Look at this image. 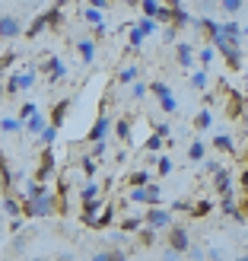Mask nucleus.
Segmentation results:
<instances>
[{
	"instance_id": "nucleus-63",
	"label": "nucleus",
	"mask_w": 248,
	"mask_h": 261,
	"mask_svg": "<svg viewBox=\"0 0 248 261\" xmlns=\"http://www.w3.org/2000/svg\"><path fill=\"white\" fill-rule=\"evenodd\" d=\"M242 35H248V25H245V29H242Z\"/></svg>"
},
{
	"instance_id": "nucleus-39",
	"label": "nucleus",
	"mask_w": 248,
	"mask_h": 261,
	"mask_svg": "<svg viewBox=\"0 0 248 261\" xmlns=\"http://www.w3.org/2000/svg\"><path fill=\"white\" fill-rule=\"evenodd\" d=\"M210 201H198V204H191V217H204V214H210Z\"/></svg>"
},
{
	"instance_id": "nucleus-10",
	"label": "nucleus",
	"mask_w": 248,
	"mask_h": 261,
	"mask_svg": "<svg viewBox=\"0 0 248 261\" xmlns=\"http://www.w3.org/2000/svg\"><path fill=\"white\" fill-rule=\"evenodd\" d=\"M45 124H48V118H45V115L42 112H32L29 115V118H25V134H32V137H38V134H42V130H45Z\"/></svg>"
},
{
	"instance_id": "nucleus-50",
	"label": "nucleus",
	"mask_w": 248,
	"mask_h": 261,
	"mask_svg": "<svg viewBox=\"0 0 248 261\" xmlns=\"http://www.w3.org/2000/svg\"><path fill=\"white\" fill-rule=\"evenodd\" d=\"M13 61H16V55H13V51H7V55H4V58H0V70H7V67H10V64H13Z\"/></svg>"
},
{
	"instance_id": "nucleus-24",
	"label": "nucleus",
	"mask_w": 248,
	"mask_h": 261,
	"mask_svg": "<svg viewBox=\"0 0 248 261\" xmlns=\"http://www.w3.org/2000/svg\"><path fill=\"white\" fill-rule=\"evenodd\" d=\"M38 140H42V147H51V143L58 140V127L48 121V124H45V130H42V134H38Z\"/></svg>"
},
{
	"instance_id": "nucleus-44",
	"label": "nucleus",
	"mask_w": 248,
	"mask_h": 261,
	"mask_svg": "<svg viewBox=\"0 0 248 261\" xmlns=\"http://www.w3.org/2000/svg\"><path fill=\"white\" fill-rule=\"evenodd\" d=\"M194 124H198V127H210V124H213L210 112H207V109H204V112H198V118H194Z\"/></svg>"
},
{
	"instance_id": "nucleus-16",
	"label": "nucleus",
	"mask_w": 248,
	"mask_h": 261,
	"mask_svg": "<svg viewBox=\"0 0 248 261\" xmlns=\"http://www.w3.org/2000/svg\"><path fill=\"white\" fill-rule=\"evenodd\" d=\"M22 127H25V121H22V118H13V115L0 118V130H4V134H19Z\"/></svg>"
},
{
	"instance_id": "nucleus-47",
	"label": "nucleus",
	"mask_w": 248,
	"mask_h": 261,
	"mask_svg": "<svg viewBox=\"0 0 248 261\" xmlns=\"http://www.w3.org/2000/svg\"><path fill=\"white\" fill-rule=\"evenodd\" d=\"M118 80H121V83H134V80H137V67H124Z\"/></svg>"
},
{
	"instance_id": "nucleus-61",
	"label": "nucleus",
	"mask_w": 248,
	"mask_h": 261,
	"mask_svg": "<svg viewBox=\"0 0 248 261\" xmlns=\"http://www.w3.org/2000/svg\"><path fill=\"white\" fill-rule=\"evenodd\" d=\"M64 4H67V0H54V7H64Z\"/></svg>"
},
{
	"instance_id": "nucleus-11",
	"label": "nucleus",
	"mask_w": 248,
	"mask_h": 261,
	"mask_svg": "<svg viewBox=\"0 0 248 261\" xmlns=\"http://www.w3.org/2000/svg\"><path fill=\"white\" fill-rule=\"evenodd\" d=\"M102 211V198H89V201H83V223L86 226H93V220H96V214Z\"/></svg>"
},
{
	"instance_id": "nucleus-62",
	"label": "nucleus",
	"mask_w": 248,
	"mask_h": 261,
	"mask_svg": "<svg viewBox=\"0 0 248 261\" xmlns=\"http://www.w3.org/2000/svg\"><path fill=\"white\" fill-rule=\"evenodd\" d=\"M112 4H130V0H112Z\"/></svg>"
},
{
	"instance_id": "nucleus-29",
	"label": "nucleus",
	"mask_w": 248,
	"mask_h": 261,
	"mask_svg": "<svg viewBox=\"0 0 248 261\" xmlns=\"http://www.w3.org/2000/svg\"><path fill=\"white\" fill-rule=\"evenodd\" d=\"M143 194H147V204H159V185L156 181H150V185H143Z\"/></svg>"
},
{
	"instance_id": "nucleus-45",
	"label": "nucleus",
	"mask_w": 248,
	"mask_h": 261,
	"mask_svg": "<svg viewBox=\"0 0 248 261\" xmlns=\"http://www.w3.org/2000/svg\"><path fill=\"white\" fill-rule=\"evenodd\" d=\"M147 89H150L147 83H137V80H134V86H130V96H134V99H143V96H147Z\"/></svg>"
},
{
	"instance_id": "nucleus-1",
	"label": "nucleus",
	"mask_w": 248,
	"mask_h": 261,
	"mask_svg": "<svg viewBox=\"0 0 248 261\" xmlns=\"http://www.w3.org/2000/svg\"><path fill=\"white\" fill-rule=\"evenodd\" d=\"M58 211H61V201H58V194H51V191H42V194H35V198H22V217H54Z\"/></svg>"
},
{
	"instance_id": "nucleus-57",
	"label": "nucleus",
	"mask_w": 248,
	"mask_h": 261,
	"mask_svg": "<svg viewBox=\"0 0 248 261\" xmlns=\"http://www.w3.org/2000/svg\"><path fill=\"white\" fill-rule=\"evenodd\" d=\"M13 249H16V252L22 255V249H25V239H22V236H16V239H13Z\"/></svg>"
},
{
	"instance_id": "nucleus-58",
	"label": "nucleus",
	"mask_w": 248,
	"mask_h": 261,
	"mask_svg": "<svg viewBox=\"0 0 248 261\" xmlns=\"http://www.w3.org/2000/svg\"><path fill=\"white\" fill-rule=\"evenodd\" d=\"M242 188H245V194H248V166H245V172H242Z\"/></svg>"
},
{
	"instance_id": "nucleus-27",
	"label": "nucleus",
	"mask_w": 248,
	"mask_h": 261,
	"mask_svg": "<svg viewBox=\"0 0 248 261\" xmlns=\"http://www.w3.org/2000/svg\"><path fill=\"white\" fill-rule=\"evenodd\" d=\"M219 35H223V38H242V25L239 22H223Z\"/></svg>"
},
{
	"instance_id": "nucleus-51",
	"label": "nucleus",
	"mask_w": 248,
	"mask_h": 261,
	"mask_svg": "<svg viewBox=\"0 0 248 261\" xmlns=\"http://www.w3.org/2000/svg\"><path fill=\"white\" fill-rule=\"evenodd\" d=\"M89 7H96V10H108L112 7V0H86Z\"/></svg>"
},
{
	"instance_id": "nucleus-38",
	"label": "nucleus",
	"mask_w": 248,
	"mask_h": 261,
	"mask_svg": "<svg viewBox=\"0 0 248 261\" xmlns=\"http://www.w3.org/2000/svg\"><path fill=\"white\" fill-rule=\"evenodd\" d=\"M140 226H143V220H140V217H127L124 223H121L124 232H140Z\"/></svg>"
},
{
	"instance_id": "nucleus-46",
	"label": "nucleus",
	"mask_w": 248,
	"mask_h": 261,
	"mask_svg": "<svg viewBox=\"0 0 248 261\" xmlns=\"http://www.w3.org/2000/svg\"><path fill=\"white\" fill-rule=\"evenodd\" d=\"M143 38L147 35H143L140 29H130V48H143Z\"/></svg>"
},
{
	"instance_id": "nucleus-4",
	"label": "nucleus",
	"mask_w": 248,
	"mask_h": 261,
	"mask_svg": "<svg viewBox=\"0 0 248 261\" xmlns=\"http://www.w3.org/2000/svg\"><path fill=\"white\" fill-rule=\"evenodd\" d=\"M143 223L153 226V229H169V226H172V214L162 211V207H156V204H150V211H147V217H143Z\"/></svg>"
},
{
	"instance_id": "nucleus-40",
	"label": "nucleus",
	"mask_w": 248,
	"mask_h": 261,
	"mask_svg": "<svg viewBox=\"0 0 248 261\" xmlns=\"http://www.w3.org/2000/svg\"><path fill=\"white\" fill-rule=\"evenodd\" d=\"M143 147H147L150 153H156V150H162V137H159V134H156V130H153V134L147 137V143H143Z\"/></svg>"
},
{
	"instance_id": "nucleus-8",
	"label": "nucleus",
	"mask_w": 248,
	"mask_h": 261,
	"mask_svg": "<svg viewBox=\"0 0 248 261\" xmlns=\"http://www.w3.org/2000/svg\"><path fill=\"white\" fill-rule=\"evenodd\" d=\"M45 73H48L51 83H58V80H64V76H67V67H64L61 58H48V61H45Z\"/></svg>"
},
{
	"instance_id": "nucleus-23",
	"label": "nucleus",
	"mask_w": 248,
	"mask_h": 261,
	"mask_svg": "<svg viewBox=\"0 0 248 261\" xmlns=\"http://www.w3.org/2000/svg\"><path fill=\"white\" fill-rule=\"evenodd\" d=\"M242 106H245V99L239 93H229V118H239L242 115Z\"/></svg>"
},
{
	"instance_id": "nucleus-20",
	"label": "nucleus",
	"mask_w": 248,
	"mask_h": 261,
	"mask_svg": "<svg viewBox=\"0 0 248 261\" xmlns=\"http://www.w3.org/2000/svg\"><path fill=\"white\" fill-rule=\"evenodd\" d=\"M204 156H207V143H201V140H194L191 147H188V160H191V163H201Z\"/></svg>"
},
{
	"instance_id": "nucleus-56",
	"label": "nucleus",
	"mask_w": 248,
	"mask_h": 261,
	"mask_svg": "<svg viewBox=\"0 0 248 261\" xmlns=\"http://www.w3.org/2000/svg\"><path fill=\"white\" fill-rule=\"evenodd\" d=\"M153 130H156L159 137H169V124H153Z\"/></svg>"
},
{
	"instance_id": "nucleus-52",
	"label": "nucleus",
	"mask_w": 248,
	"mask_h": 261,
	"mask_svg": "<svg viewBox=\"0 0 248 261\" xmlns=\"http://www.w3.org/2000/svg\"><path fill=\"white\" fill-rule=\"evenodd\" d=\"M175 32H178V25H169V29L162 32V38H166V42H169V45H172V42H175Z\"/></svg>"
},
{
	"instance_id": "nucleus-6",
	"label": "nucleus",
	"mask_w": 248,
	"mask_h": 261,
	"mask_svg": "<svg viewBox=\"0 0 248 261\" xmlns=\"http://www.w3.org/2000/svg\"><path fill=\"white\" fill-rule=\"evenodd\" d=\"M32 83H35V73H13L10 80H7V93H10V96H16L19 89H29Z\"/></svg>"
},
{
	"instance_id": "nucleus-42",
	"label": "nucleus",
	"mask_w": 248,
	"mask_h": 261,
	"mask_svg": "<svg viewBox=\"0 0 248 261\" xmlns=\"http://www.w3.org/2000/svg\"><path fill=\"white\" fill-rule=\"evenodd\" d=\"M115 134H118L121 140H127V137H130V121H127V118H121L118 124H115Z\"/></svg>"
},
{
	"instance_id": "nucleus-55",
	"label": "nucleus",
	"mask_w": 248,
	"mask_h": 261,
	"mask_svg": "<svg viewBox=\"0 0 248 261\" xmlns=\"http://www.w3.org/2000/svg\"><path fill=\"white\" fill-rule=\"evenodd\" d=\"M201 61L210 64V61H213V48H204V51H201Z\"/></svg>"
},
{
	"instance_id": "nucleus-14",
	"label": "nucleus",
	"mask_w": 248,
	"mask_h": 261,
	"mask_svg": "<svg viewBox=\"0 0 248 261\" xmlns=\"http://www.w3.org/2000/svg\"><path fill=\"white\" fill-rule=\"evenodd\" d=\"M194 25H198V29L207 35V38H210V42H213V38L219 35V29H223V25H219L216 19H210V16H204V19H198V22H194Z\"/></svg>"
},
{
	"instance_id": "nucleus-13",
	"label": "nucleus",
	"mask_w": 248,
	"mask_h": 261,
	"mask_svg": "<svg viewBox=\"0 0 248 261\" xmlns=\"http://www.w3.org/2000/svg\"><path fill=\"white\" fill-rule=\"evenodd\" d=\"M67 109H70V99H61L54 109H51V115H48V121L54 124V127H61L64 124V118H67Z\"/></svg>"
},
{
	"instance_id": "nucleus-19",
	"label": "nucleus",
	"mask_w": 248,
	"mask_h": 261,
	"mask_svg": "<svg viewBox=\"0 0 248 261\" xmlns=\"http://www.w3.org/2000/svg\"><path fill=\"white\" fill-rule=\"evenodd\" d=\"M213 150H219V153H232V150H236V143H232L229 134H216V137H213Z\"/></svg>"
},
{
	"instance_id": "nucleus-34",
	"label": "nucleus",
	"mask_w": 248,
	"mask_h": 261,
	"mask_svg": "<svg viewBox=\"0 0 248 261\" xmlns=\"http://www.w3.org/2000/svg\"><path fill=\"white\" fill-rule=\"evenodd\" d=\"M140 242H143V245H147V249H150V245L156 242V229L143 223V226H140Z\"/></svg>"
},
{
	"instance_id": "nucleus-37",
	"label": "nucleus",
	"mask_w": 248,
	"mask_h": 261,
	"mask_svg": "<svg viewBox=\"0 0 248 261\" xmlns=\"http://www.w3.org/2000/svg\"><path fill=\"white\" fill-rule=\"evenodd\" d=\"M137 29H140L143 35H153V32H156V16H143Z\"/></svg>"
},
{
	"instance_id": "nucleus-36",
	"label": "nucleus",
	"mask_w": 248,
	"mask_h": 261,
	"mask_svg": "<svg viewBox=\"0 0 248 261\" xmlns=\"http://www.w3.org/2000/svg\"><path fill=\"white\" fill-rule=\"evenodd\" d=\"M153 181V172H147V169H140V172L130 175V185H150Z\"/></svg>"
},
{
	"instance_id": "nucleus-35",
	"label": "nucleus",
	"mask_w": 248,
	"mask_h": 261,
	"mask_svg": "<svg viewBox=\"0 0 248 261\" xmlns=\"http://www.w3.org/2000/svg\"><path fill=\"white\" fill-rule=\"evenodd\" d=\"M127 255L124 252H96L93 255V261H124Z\"/></svg>"
},
{
	"instance_id": "nucleus-2",
	"label": "nucleus",
	"mask_w": 248,
	"mask_h": 261,
	"mask_svg": "<svg viewBox=\"0 0 248 261\" xmlns=\"http://www.w3.org/2000/svg\"><path fill=\"white\" fill-rule=\"evenodd\" d=\"M166 242H169V249L178 252V255H185V252L191 249V236H188V229H185V226H169Z\"/></svg>"
},
{
	"instance_id": "nucleus-33",
	"label": "nucleus",
	"mask_w": 248,
	"mask_h": 261,
	"mask_svg": "<svg viewBox=\"0 0 248 261\" xmlns=\"http://www.w3.org/2000/svg\"><path fill=\"white\" fill-rule=\"evenodd\" d=\"M99 194H102V185H99V181H89V185L80 191V198H83V201H89V198H99Z\"/></svg>"
},
{
	"instance_id": "nucleus-26",
	"label": "nucleus",
	"mask_w": 248,
	"mask_h": 261,
	"mask_svg": "<svg viewBox=\"0 0 248 261\" xmlns=\"http://www.w3.org/2000/svg\"><path fill=\"white\" fill-rule=\"evenodd\" d=\"M83 16H86V22L93 25V29H96V25H105V22H102L105 16H102V10H96V7H86V13H83Z\"/></svg>"
},
{
	"instance_id": "nucleus-59",
	"label": "nucleus",
	"mask_w": 248,
	"mask_h": 261,
	"mask_svg": "<svg viewBox=\"0 0 248 261\" xmlns=\"http://www.w3.org/2000/svg\"><path fill=\"white\" fill-rule=\"evenodd\" d=\"M4 93H7V86H4V83H0V99H4Z\"/></svg>"
},
{
	"instance_id": "nucleus-43",
	"label": "nucleus",
	"mask_w": 248,
	"mask_h": 261,
	"mask_svg": "<svg viewBox=\"0 0 248 261\" xmlns=\"http://www.w3.org/2000/svg\"><path fill=\"white\" fill-rule=\"evenodd\" d=\"M191 86H194V89H204V86H207V73H204V70H194V73H191Z\"/></svg>"
},
{
	"instance_id": "nucleus-9",
	"label": "nucleus",
	"mask_w": 248,
	"mask_h": 261,
	"mask_svg": "<svg viewBox=\"0 0 248 261\" xmlns=\"http://www.w3.org/2000/svg\"><path fill=\"white\" fill-rule=\"evenodd\" d=\"M213 188H216L219 194H232V175H229V169L219 166L216 172H213Z\"/></svg>"
},
{
	"instance_id": "nucleus-18",
	"label": "nucleus",
	"mask_w": 248,
	"mask_h": 261,
	"mask_svg": "<svg viewBox=\"0 0 248 261\" xmlns=\"http://www.w3.org/2000/svg\"><path fill=\"white\" fill-rule=\"evenodd\" d=\"M76 51H80L83 64H93V58H96V45L89 42V38H83V42H76Z\"/></svg>"
},
{
	"instance_id": "nucleus-12",
	"label": "nucleus",
	"mask_w": 248,
	"mask_h": 261,
	"mask_svg": "<svg viewBox=\"0 0 248 261\" xmlns=\"http://www.w3.org/2000/svg\"><path fill=\"white\" fill-rule=\"evenodd\" d=\"M175 58H178L181 67H191L194 64V48L188 42H175Z\"/></svg>"
},
{
	"instance_id": "nucleus-22",
	"label": "nucleus",
	"mask_w": 248,
	"mask_h": 261,
	"mask_svg": "<svg viewBox=\"0 0 248 261\" xmlns=\"http://www.w3.org/2000/svg\"><path fill=\"white\" fill-rule=\"evenodd\" d=\"M42 16H45V22H48V29H54V25H61L64 13H61V7H51V10H45V13H42Z\"/></svg>"
},
{
	"instance_id": "nucleus-28",
	"label": "nucleus",
	"mask_w": 248,
	"mask_h": 261,
	"mask_svg": "<svg viewBox=\"0 0 248 261\" xmlns=\"http://www.w3.org/2000/svg\"><path fill=\"white\" fill-rule=\"evenodd\" d=\"M191 22H194V19H191L181 7H172V25H191Z\"/></svg>"
},
{
	"instance_id": "nucleus-30",
	"label": "nucleus",
	"mask_w": 248,
	"mask_h": 261,
	"mask_svg": "<svg viewBox=\"0 0 248 261\" xmlns=\"http://www.w3.org/2000/svg\"><path fill=\"white\" fill-rule=\"evenodd\" d=\"M159 106H162V112H169V115H175V112H178V102H175V96H172V93L159 96Z\"/></svg>"
},
{
	"instance_id": "nucleus-48",
	"label": "nucleus",
	"mask_w": 248,
	"mask_h": 261,
	"mask_svg": "<svg viewBox=\"0 0 248 261\" xmlns=\"http://www.w3.org/2000/svg\"><path fill=\"white\" fill-rule=\"evenodd\" d=\"M156 169H159L162 175H169V172H172V160H169V156H159V163H156Z\"/></svg>"
},
{
	"instance_id": "nucleus-32",
	"label": "nucleus",
	"mask_w": 248,
	"mask_h": 261,
	"mask_svg": "<svg viewBox=\"0 0 248 261\" xmlns=\"http://www.w3.org/2000/svg\"><path fill=\"white\" fill-rule=\"evenodd\" d=\"M42 29H48V22H45V16H42V13H38V16H35V22L29 25V29H25V35H29V38H35V35L42 32Z\"/></svg>"
},
{
	"instance_id": "nucleus-15",
	"label": "nucleus",
	"mask_w": 248,
	"mask_h": 261,
	"mask_svg": "<svg viewBox=\"0 0 248 261\" xmlns=\"http://www.w3.org/2000/svg\"><path fill=\"white\" fill-rule=\"evenodd\" d=\"M112 220H115V207L108 204V207H102V211L96 214V220H93V229H105V226L112 223Z\"/></svg>"
},
{
	"instance_id": "nucleus-5",
	"label": "nucleus",
	"mask_w": 248,
	"mask_h": 261,
	"mask_svg": "<svg viewBox=\"0 0 248 261\" xmlns=\"http://www.w3.org/2000/svg\"><path fill=\"white\" fill-rule=\"evenodd\" d=\"M19 32H22V22L16 16H0V38H4V42L19 38Z\"/></svg>"
},
{
	"instance_id": "nucleus-41",
	"label": "nucleus",
	"mask_w": 248,
	"mask_h": 261,
	"mask_svg": "<svg viewBox=\"0 0 248 261\" xmlns=\"http://www.w3.org/2000/svg\"><path fill=\"white\" fill-rule=\"evenodd\" d=\"M245 0H219V7H223V13H239Z\"/></svg>"
},
{
	"instance_id": "nucleus-25",
	"label": "nucleus",
	"mask_w": 248,
	"mask_h": 261,
	"mask_svg": "<svg viewBox=\"0 0 248 261\" xmlns=\"http://www.w3.org/2000/svg\"><path fill=\"white\" fill-rule=\"evenodd\" d=\"M140 10H143V16H159L162 4L159 0H140Z\"/></svg>"
},
{
	"instance_id": "nucleus-3",
	"label": "nucleus",
	"mask_w": 248,
	"mask_h": 261,
	"mask_svg": "<svg viewBox=\"0 0 248 261\" xmlns=\"http://www.w3.org/2000/svg\"><path fill=\"white\" fill-rule=\"evenodd\" d=\"M58 175V163H54V153H51L48 147H45V153L38 156V169H35V178L38 181H51Z\"/></svg>"
},
{
	"instance_id": "nucleus-60",
	"label": "nucleus",
	"mask_w": 248,
	"mask_h": 261,
	"mask_svg": "<svg viewBox=\"0 0 248 261\" xmlns=\"http://www.w3.org/2000/svg\"><path fill=\"white\" fill-rule=\"evenodd\" d=\"M166 4H169V7H178V0H166Z\"/></svg>"
},
{
	"instance_id": "nucleus-49",
	"label": "nucleus",
	"mask_w": 248,
	"mask_h": 261,
	"mask_svg": "<svg viewBox=\"0 0 248 261\" xmlns=\"http://www.w3.org/2000/svg\"><path fill=\"white\" fill-rule=\"evenodd\" d=\"M150 93H156V96H166V93H172L166 83H150Z\"/></svg>"
},
{
	"instance_id": "nucleus-31",
	"label": "nucleus",
	"mask_w": 248,
	"mask_h": 261,
	"mask_svg": "<svg viewBox=\"0 0 248 261\" xmlns=\"http://www.w3.org/2000/svg\"><path fill=\"white\" fill-rule=\"evenodd\" d=\"M80 166H83V175L93 178V175L99 172V166H96V153H93V156H83V163H80Z\"/></svg>"
},
{
	"instance_id": "nucleus-7",
	"label": "nucleus",
	"mask_w": 248,
	"mask_h": 261,
	"mask_svg": "<svg viewBox=\"0 0 248 261\" xmlns=\"http://www.w3.org/2000/svg\"><path fill=\"white\" fill-rule=\"evenodd\" d=\"M108 127H112V118H108V115H99V118H96V124L93 127H89V143H93V140H105V134H108Z\"/></svg>"
},
{
	"instance_id": "nucleus-53",
	"label": "nucleus",
	"mask_w": 248,
	"mask_h": 261,
	"mask_svg": "<svg viewBox=\"0 0 248 261\" xmlns=\"http://www.w3.org/2000/svg\"><path fill=\"white\" fill-rule=\"evenodd\" d=\"M32 112H35V106H32V102H25V106L19 109V118L25 121V118H29V115H32Z\"/></svg>"
},
{
	"instance_id": "nucleus-21",
	"label": "nucleus",
	"mask_w": 248,
	"mask_h": 261,
	"mask_svg": "<svg viewBox=\"0 0 248 261\" xmlns=\"http://www.w3.org/2000/svg\"><path fill=\"white\" fill-rule=\"evenodd\" d=\"M4 211L10 217H22V201H16L13 194H7V198H4Z\"/></svg>"
},
{
	"instance_id": "nucleus-17",
	"label": "nucleus",
	"mask_w": 248,
	"mask_h": 261,
	"mask_svg": "<svg viewBox=\"0 0 248 261\" xmlns=\"http://www.w3.org/2000/svg\"><path fill=\"white\" fill-rule=\"evenodd\" d=\"M219 207H223L226 217H232V220H245V214L236 207V201H232V194H223V204H219Z\"/></svg>"
},
{
	"instance_id": "nucleus-54",
	"label": "nucleus",
	"mask_w": 248,
	"mask_h": 261,
	"mask_svg": "<svg viewBox=\"0 0 248 261\" xmlns=\"http://www.w3.org/2000/svg\"><path fill=\"white\" fill-rule=\"evenodd\" d=\"M185 255H188V258H191V261H201V258H204V252H201V249H188V252H185Z\"/></svg>"
}]
</instances>
